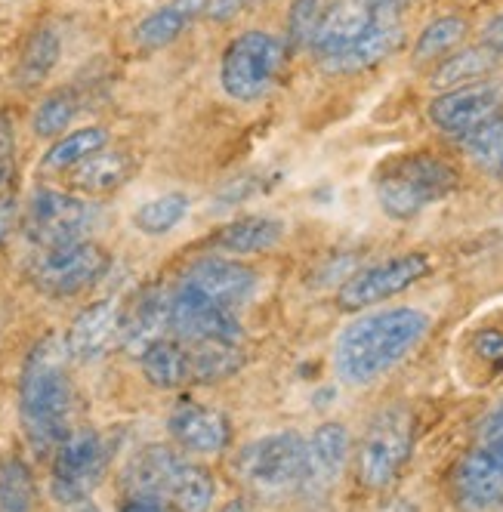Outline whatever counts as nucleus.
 Masks as SVG:
<instances>
[{
  "label": "nucleus",
  "mask_w": 503,
  "mask_h": 512,
  "mask_svg": "<svg viewBox=\"0 0 503 512\" xmlns=\"http://www.w3.org/2000/svg\"><path fill=\"white\" fill-rule=\"evenodd\" d=\"M429 331V315L411 306L349 321L334 343V371L346 386H371L405 361Z\"/></svg>",
  "instance_id": "f257e3e1"
},
{
  "label": "nucleus",
  "mask_w": 503,
  "mask_h": 512,
  "mask_svg": "<svg viewBox=\"0 0 503 512\" xmlns=\"http://www.w3.org/2000/svg\"><path fill=\"white\" fill-rule=\"evenodd\" d=\"M68 349L59 337H44L31 349L19 380V420L34 454H53L75 432V386Z\"/></svg>",
  "instance_id": "f03ea898"
},
{
  "label": "nucleus",
  "mask_w": 503,
  "mask_h": 512,
  "mask_svg": "<svg viewBox=\"0 0 503 512\" xmlns=\"http://www.w3.org/2000/svg\"><path fill=\"white\" fill-rule=\"evenodd\" d=\"M124 485L130 497H155L176 512H207L217 497L210 469L167 445L142 448L124 472Z\"/></svg>",
  "instance_id": "7ed1b4c3"
},
{
  "label": "nucleus",
  "mask_w": 503,
  "mask_h": 512,
  "mask_svg": "<svg viewBox=\"0 0 503 512\" xmlns=\"http://www.w3.org/2000/svg\"><path fill=\"white\" fill-rule=\"evenodd\" d=\"M460 186V173L439 155L411 152L383 161L374 173V195L386 216L414 219L426 207L445 201Z\"/></svg>",
  "instance_id": "20e7f679"
},
{
  "label": "nucleus",
  "mask_w": 503,
  "mask_h": 512,
  "mask_svg": "<svg viewBox=\"0 0 503 512\" xmlns=\"http://www.w3.org/2000/svg\"><path fill=\"white\" fill-rule=\"evenodd\" d=\"M284 59H287V47L275 34L260 28L238 34L223 50V62H220V84L226 96L235 102L263 99L275 87Z\"/></svg>",
  "instance_id": "39448f33"
},
{
  "label": "nucleus",
  "mask_w": 503,
  "mask_h": 512,
  "mask_svg": "<svg viewBox=\"0 0 503 512\" xmlns=\"http://www.w3.org/2000/svg\"><path fill=\"white\" fill-rule=\"evenodd\" d=\"M303 466H306V438L294 429L263 435L257 442L244 445L235 457L238 479L266 497H278L284 491L300 488Z\"/></svg>",
  "instance_id": "423d86ee"
},
{
  "label": "nucleus",
  "mask_w": 503,
  "mask_h": 512,
  "mask_svg": "<svg viewBox=\"0 0 503 512\" xmlns=\"http://www.w3.org/2000/svg\"><path fill=\"white\" fill-rule=\"evenodd\" d=\"M414 451V417L408 408H383L358 445V479L371 491H386L402 475Z\"/></svg>",
  "instance_id": "0eeeda50"
},
{
  "label": "nucleus",
  "mask_w": 503,
  "mask_h": 512,
  "mask_svg": "<svg viewBox=\"0 0 503 512\" xmlns=\"http://www.w3.org/2000/svg\"><path fill=\"white\" fill-rule=\"evenodd\" d=\"M109 463H112L109 438L96 429H75L53 451V466H50L53 497L62 506L87 500L105 479Z\"/></svg>",
  "instance_id": "6e6552de"
},
{
  "label": "nucleus",
  "mask_w": 503,
  "mask_h": 512,
  "mask_svg": "<svg viewBox=\"0 0 503 512\" xmlns=\"http://www.w3.org/2000/svg\"><path fill=\"white\" fill-rule=\"evenodd\" d=\"M112 266V256L96 241H78L65 247L38 250V256L28 263L31 284L47 297H75L81 290L93 287Z\"/></svg>",
  "instance_id": "1a4fd4ad"
},
{
  "label": "nucleus",
  "mask_w": 503,
  "mask_h": 512,
  "mask_svg": "<svg viewBox=\"0 0 503 512\" xmlns=\"http://www.w3.org/2000/svg\"><path fill=\"white\" fill-rule=\"evenodd\" d=\"M93 219H96V207L90 201L56 189H38L25 204L22 232L31 244L50 250V247L87 241L84 235L90 232Z\"/></svg>",
  "instance_id": "9d476101"
},
{
  "label": "nucleus",
  "mask_w": 503,
  "mask_h": 512,
  "mask_svg": "<svg viewBox=\"0 0 503 512\" xmlns=\"http://www.w3.org/2000/svg\"><path fill=\"white\" fill-rule=\"evenodd\" d=\"M170 334L176 340H183L186 346H207V343L241 346L244 340L241 321L235 318L232 309L207 300L183 281L170 294Z\"/></svg>",
  "instance_id": "9b49d317"
},
{
  "label": "nucleus",
  "mask_w": 503,
  "mask_h": 512,
  "mask_svg": "<svg viewBox=\"0 0 503 512\" xmlns=\"http://www.w3.org/2000/svg\"><path fill=\"white\" fill-rule=\"evenodd\" d=\"M429 256L426 253H402L392 256L386 263L368 266L362 272H355L343 287L337 290V306L343 312H362L368 306H377L395 294H402L411 284L429 275Z\"/></svg>",
  "instance_id": "f8f14e48"
},
{
  "label": "nucleus",
  "mask_w": 503,
  "mask_h": 512,
  "mask_svg": "<svg viewBox=\"0 0 503 512\" xmlns=\"http://www.w3.org/2000/svg\"><path fill=\"white\" fill-rule=\"evenodd\" d=\"M497 118H503V81L494 78L448 90L429 102V121L442 133L463 139Z\"/></svg>",
  "instance_id": "ddd939ff"
},
{
  "label": "nucleus",
  "mask_w": 503,
  "mask_h": 512,
  "mask_svg": "<svg viewBox=\"0 0 503 512\" xmlns=\"http://www.w3.org/2000/svg\"><path fill=\"white\" fill-rule=\"evenodd\" d=\"M395 10H402V0H331L309 50H315L318 59H325L349 47L355 38H362L380 16Z\"/></svg>",
  "instance_id": "4468645a"
},
{
  "label": "nucleus",
  "mask_w": 503,
  "mask_h": 512,
  "mask_svg": "<svg viewBox=\"0 0 503 512\" xmlns=\"http://www.w3.org/2000/svg\"><path fill=\"white\" fill-rule=\"evenodd\" d=\"M183 284L195 287L198 294H204L207 300L220 303L226 309H238L244 306L250 297L257 294L260 287V272L254 266H247L241 260H223V256H201L195 260L186 275Z\"/></svg>",
  "instance_id": "2eb2a0df"
},
{
  "label": "nucleus",
  "mask_w": 503,
  "mask_h": 512,
  "mask_svg": "<svg viewBox=\"0 0 503 512\" xmlns=\"http://www.w3.org/2000/svg\"><path fill=\"white\" fill-rule=\"evenodd\" d=\"M457 503L470 512L503 506V445L479 442L454 469Z\"/></svg>",
  "instance_id": "dca6fc26"
},
{
  "label": "nucleus",
  "mask_w": 503,
  "mask_h": 512,
  "mask_svg": "<svg viewBox=\"0 0 503 512\" xmlns=\"http://www.w3.org/2000/svg\"><path fill=\"white\" fill-rule=\"evenodd\" d=\"M405 41V25H402V10L395 13H386L380 16L362 38H355L349 47L318 59L321 68L328 71V75H362V71L380 65L383 59H389L395 50L402 47Z\"/></svg>",
  "instance_id": "f3484780"
},
{
  "label": "nucleus",
  "mask_w": 503,
  "mask_h": 512,
  "mask_svg": "<svg viewBox=\"0 0 503 512\" xmlns=\"http://www.w3.org/2000/svg\"><path fill=\"white\" fill-rule=\"evenodd\" d=\"M346 457H349V432H346V426L343 423H321L306 442V466H303L300 491L309 500L328 497L340 482Z\"/></svg>",
  "instance_id": "a211bd4d"
},
{
  "label": "nucleus",
  "mask_w": 503,
  "mask_h": 512,
  "mask_svg": "<svg viewBox=\"0 0 503 512\" xmlns=\"http://www.w3.org/2000/svg\"><path fill=\"white\" fill-rule=\"evenodd\" d=\"M167 429L179 451L186 454H220L232 438L229 417L201 401H179L167 417Z\"/></svg>",
  "instance_id": "6ab92c4d"
},
{
  "label": "nucleus",
  "mask_w": 503,
  "mask_h": 512,
  "mask_svg": "<svg viewBox=\"0 0 503 512\" xmlns=\"http://www.w3.org/2000/svg\"><path fill=\"white\" fill-rule=\"evenodd\" d=\"M124 309L118 300H99L87 306L65 331V349L71 361H99L121 340Z\"/></svg>",
  "instance_id": "aec40b11"
},
{
  "label": "nucleus",
  "mask_w": 503,
  "mask_h": 512,
  "mask_svg": "<svg viewBox=\"0 0 503 512\" xmlns=\"http://www.w3.org/2000/svg\"><path fill=\"white\" fill-rule=\"evenodd\" d=\"M167 331H170V297L161 287H146L142 294H136L130 309H124L121 346L139 358Z\"/></svg>",
  "instance_id": "412c9836"
},
{
  "label": "nucleus",
  "mask_w": 503,
  "mask_h": 512,
  "mask_svg": "<svg viewBox=\"0 0 503 512\" xmlns=\"http://www.w3.org/2000/svg\"><path fill=\"white\" fill-rule=\"evenodd\" d=\"M201 16V0H170V4L152 10L133 28V41L139 50L155 53L170 47L195 19Z\"/></svg>",
  "instance_id": "4be33fe9"
},
{
  "label": "nucleus",
  "mask_w": 503,
  "mask_h": 512,
  "mask_svg": "<svg viewBox=\"0 0 503 512\" xmlns=\"http://www.w3.org/2000/svg\"><path fill=\"white\" fill-rule=\"evenodd\" d=\"M139 368L146 380L158 389H176L183 383H192V361L189 346L176 337H161L146 352L139 355Z\"/></svg>",
  "instance_id": "5701e85b"
},
{
  "label": "nucleus",
  "mask_w": 503,
  "mask_h": 512,
  "mask_svg": "<svg viewBox=\"0 0 503 512\" xmlns=\"http://www.w3.org/2000/svg\"><path fill=\"white\" fill-rule=\"evenodd\" d=\"M136 173V161L130 152H96L93 158H87L81 167L71 170V186L78 192L87 195H105V192H115L121 189L124 182Z\"/></svg>",
  "instance_id": "b1692460"
},
{
  "label": "nucleus",
  "mask_w": 503,
  "mask_h": 512,
  "mask_svg": "<svg viewBox=\"0 0 503 512\" xmlns=\"http://www.w3.org/2000/svg\"><path fill=\"white\" fill-rule=\"evenodd\" d=\"M284 238V226L272 216H241L232 219L223 229L213 235V247H220L226 253L244 256V253H263L272 250Z\"/></svg>",
  "instance_id": "393cba45"
},
{
  "label": "nucleus",
  "mask_w": 503,
  "mask_h": 512,
  "mask_svg": "<svg viewBox=\"0 0 503 512\" xmlns=\"http://www.w3.org/2000/svg\"><path fill=\"white\" fill-rule=\"evenodd\" d=\"M59 56H62V38H59V31L50 28V25L34 28L28 34L22 53H19V62H16V84L22 90L41 87L50 78V71L56 68Z\"/></svg>",
  "instance_id": "a878e982"
},
{
  "label": "nucleus",
  "mask_w": 503,
  "mask_h": 512,
  "mask_svg": "<svg viewBox=\"0 0 503 512\" xmlns=\"http://www.w3.org/2000/svg\"><path fill=\"white\" fill-rule=\"evenodd\" d=\"M500 62V53L491 50L488 44L482 47H470V50H460L442 59V65L433 71V87L436 90H457L466 84H476L494 75V68Z\"/></svg>",
  "instance_id": "bb28decb"
},
{
  "label": "nucleus",
  "mask_w": 503,
  "mask_h": 512,
  "mask_svg": "<svg viewBox=\"0 0 503 512\" xmlns=\"http://www.w3.org/2000/svg\"><path fill=\"white\" fill-rule=\"evenodd\" d=\"M105 145H109V130H105V127H81V130H71V133L59 136V139L50 145L47 155H44V161H41V167L50 170V173L75 170V167H81L87 158H93L96 152H102Z\"/></svg>",
  "instance_id": "cd10ccee"
},
{
  "label": "nucleus",
  "mask_w": 503,
  "mask_h": 512,
  "mask_svg": "<svg viewBox=\"0 0 503 512\" xmlns=\"http://www.w3.org/2000/svg\"><path fill=\"white\" fill-rule=\"evenodd\" d=\"M38 509V485L22 457L0 460V512H34Z\"/></svg>",
  "instance_id": "c85d7f7f"
},
{
  "label": "nucleus",
  "mask_w": 503,
  "mask_h": 512,
  "mask_svg": "<svg viewBox=\"0 0 503 512\" xmlns=\"http://www.w3.org/2000/svg\"><path fill=\"white\" fill-rule=\"evenodd\" d=\"M186 213H189V195L167 192V195H158L146 204H139V210L133 213V226L142 235H167L183 223Z\"/></svg>",
  "instance_id": "c756f323"
},
{
  "label": "nucleus",
  "mask_w": 503,
  "mask_h": 512,
  "mask_svg": "<svg viewBox=\"0 0 503 512\" xmlns=\"http://www.w3.org/2000/svg\"><path fill=\"white\" fill-rule=\"evenodd\" d=\"M78 112H81V102L75 90H53L38 102V108H34L31 130L41 139H59V133H65L71 121L78 118Z\"/></svg>",
  "instance_id": "7c9ffc66"
},
{
  "label": "nucleus",
  "mask_w": 503,
  "mask_h": 512,
  "mask_svg": "<svg viewBox=\"0 0 503 512\" xmlns=\"http://www.w3.org/2000/svg\"><path fill=\"white\" fill-rule=\"evenodd\" d=\"M189 361H192V383H217L241 368L244 352L241 346L207 343V346H189Z\"/></svg>",
  "instance_id": "2f4dec72"
},
{
  "label": "nucleus",
  "mask_w": 503,
  "mask_h": 512,
  "mask_svg": "<svg viewBox=\"0 0 503 512\" xmlns=\"http://www.w3.org/2000/svg\"><path fill=\"white\" fill-rule=\"evenodd\" d=\"M466 31H470V25H466V19H460V16H442L436 22H429L417 38L414 59L433 62V59L451 56V50L466 38Z\"/></svg>",
  "instance_id": "473e14b6"
},
{
  "label": "nucleus",
  "mask_w": 503,
  "mask_h": 512,
  "mask_svg": "<svg viewBox=\"0 0 503 512\" xmlns=\"http://www.w3.org/2000/svg\"><path fill=\"white\" fill-rule=\"evenodd\" d=\"M463 149L482 173L503 179V118H497V121H491V124L479 127L476 133L466 136Z\"/></svg>",
  "instance_id": "72a5a7b5"
},
{
  "label": "nucleus",
  "mask_w": 503,
  "mask_h": 512,
  "mask_svg": "<svg viewBox=\"0 0 503 512\" xmlns=\"http://www.w3.org/2000/svg\"><path fill=\"white\" fill-rule=\"evenodd\" d=\"M325 10H328L325 0H294L291 13H287V47H294V50L312 47Z\"/></svg>",
  "instance_id": "f704fd0d"
},
{
  "label": "nucleus",
  "mask_w": 503,
  "mask_h": 512,
  "mask_svg": "<svg viewBox=\"0 0 503 512\" xmlns=\"http://www.w3.org/2000/svg\"><path fill=\"white\" fill-rule=\"evenodd\" d=\"M16 170V133L10 115L0 112V195H10L7 186Z\"/></svg>",
  "instance_id": "c9c22d12"
},
{
  "label": "nucleus",
  "mask_w": 503,
  "mask_h": 512,
  "mask_svg": "<svg viewBox=\"0 0 503 512\" xmlns=\"http://www.w3.org/2000/svg\"><path fill=\"white\" fill-rule=\"evenodd\" d=\"M476 352L494 364H503V327H482L476 334Z\"/></svg>",
  "instance_id": "e433bc0d"
},
{
  "label": "nucleus",
  "mask_w": 503,
  "mask_h": 512,
  "mask_svg": "<svg viewBox=\"0 0 503 512\" xmlns=\"http://www.w3.org/2000/svg\"><path fill=\"white\" fill-rule=\"evenodd\" d=\"M247 0H201V16L213 22H229L244 10Z\"/></svg>",
  "instance_id": "4c0bfd02"
},
{
  "label": "nucleus",
  "mask_w": 503,
  "mask_h": 512,
  "mask_svg": "<svg viewBox=\"0 0 503 512\" xmlns=\"http://www.w3.org/2000/svg\"><path fill=\"white\" fill-rule=\"evenodd\" d=\"M16 198L13 195H0V244H4L16 226Z\"/></svg>",
  "instance_id": "58836bf2"
},
{
  "label": "nucleus",
  "mask_w": 503,
  "mask_h": 512,
  "mask_svg": "<svg viewBox=\"0 0 503 512\" xmlns=\"http://www.w3.org/2000/svg\"><path fill=\"white\" fill-rule=\"evenodd\" d=\"M118 512H176V509L164 500H155V497H130Z\"/></svg>",
  "instance_id": "ea45409f"
},
{
  "label": "nucleus",
  "mask_w": 503,
  "mask_h": 512,
  "mask_svg": "<svg viewBox=\"0 0 503 512\" xmlns=\"http://www.w3.org/2000/svg\"><path fill=\"white\" fill-rule=\"evenodd\" d=\"M479 442H488V445H503V405L482 423V435Z\"/></svg>",
  "instance_id": "a19ab883"
},
{
  "label": "nucleus",
  "mask_w": 503,
  "mask_h": 512,
  "mask_svg": "<svg viewBox=\"0 0 503 512\" xmlns=\"http://www.w3.org/2000/svg\"><path fill=\"white\" fill-rule=\"evenodd\" d=\"M485 44L503 56V13L488 22V28H485Z\"/></svg>",
  "instance_id": "79ce46f5"
},
{
  "label": "nucleus",
  "mask_w": 503,
  "mask_h": 512,
  "mask_svg": "<svg viewBox=\"0 0 503 512\" xmlns=\"http://www.w3.org/2000/svg\"><path fill=\"white\" fill-rule=\"evenodd\" d=\"M68 512H99V506L87 497V500H81V503H71Z\"/></svg>",
  "instance_id": "37998d69"
},
{
  "label": "nucleus",
  "mask_w": 503,
  "mask_h": 512,
  "mask_svg": "<svg viewBox=\"0 0 503 512\" xmlns=\"http://www.w3.org/2000/svg\"><path fill=\"white\" fill-rule=\"evenodd\" d=\"M220 512H250V509H247V503H244V500H229Z\"/></svg>",
  "instance_id": "c03bdc74"
}]
</instances>
